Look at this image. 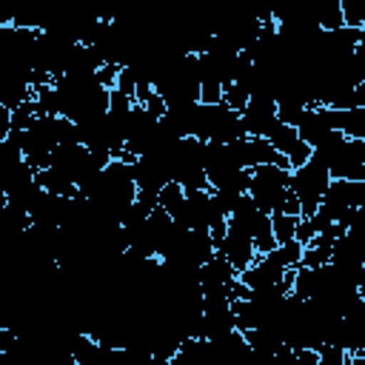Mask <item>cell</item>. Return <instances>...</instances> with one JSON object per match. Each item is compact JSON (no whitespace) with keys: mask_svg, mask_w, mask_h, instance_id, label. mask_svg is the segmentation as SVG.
<instances>
[{"mask_svg":"<svg viewBox=\"0 0 365 365\" xmlns=\"http://www.w3.org/2000/svg\"><path fill=\"white\" fill-rule=\"evenodd\" d=\"M291 171L294 168H282L274 163H259L251 168V185L248 194L254 197V202L265 211V214H279L288 197V185H291Z\"/></svg>","mask_w":365,"mask_h":365,"instance_id":"1","label":"cell"},{"mask_svg":"<svg viewBox=\"0 0 365 365\" xmlns=\"http://www.w3.org/2000/svg\"><path fill=\"white\" fill-rule=\"evenodd\" d=\"M328 182H331V168L317 154H311V160L305 165L291 171V191L302 202V217H311L319 208V202L328 191Z\"/></svg>","mask_w":365,"mask_h":365,"instance_id":"2","label":"cell"},{"mask_svg":"<svg viewBox=\"0 0 365 365\" xmlns=\"http://www.w3.org/2000/svg\"><path fill=\"white\" fill-rule=\"evenodd\" d=\"M217 254H222L237 271H245L259 254H257V245H254V237L248 234V228H242L237 220L228 217V231L225 237L217 242Z\"/></svg>","mask_w":365,"mask_h":365,"instance_id":"3","label":"cell"},{"mask_svg":"<svg viewBox=\"0 0 365 365\" xmlns=\"http://www.w3.org/2000/svg\"><path fill=\"white\" fill-rule=\"evenodd\" d=\"M265 137L274 143V148H277V151H282V154L288 157L291 168H299V165H305V163L311 160V154H314V145H311V143H305V140L299 137L297 125H288V123H277V125H274V128H271Z\"/></svg>","mask_w":365,"mask_h":365,"instance_id":"4","label":"cell"},{"mask_svg":"<svg viewBox=\"0 0 365 365\" xmlns=\"http://www.w3.org/2000/svg\"><path fill=\"white\" fill-rule=\"evenodd\" d=\"M242 117V125H245V134L248 137H265L277 123V100L274 97H251L248 106L240 111Z\"/></svg>","mask_w":365,"mask_h":365,"instance_id":"5","label":"cell"},{"mask_svg":"<svg viewBox=\"0 0 365 365\" xmlns=\"http://www.w3.org/2000/svg\"><path fill=\"white\" fill-rule=\"evenodd\" d=\"M37 182H40L46 191L60 194V197H77V194H80V188H77L74 177H71V174H66V171H60V168H54V165H48V168H43V171H37Z\"/></svg>","mask_w":365,"mask_h":365,"instance_id":"6","label":"cell"},{"mask_svg":"<svg viewBox=\"0 0 365 365\" xmlns=\"http://www.w3.org/2000/svg\"><path fill=\"white\" fill-rule=\"evenodd\" d=\"M319 291H322V274H319V268L299 265L297 274H294L291 294H297L299 299H314V297H319Z\"/></svg>","mask_w":365,"mask_h":365,"instance_id":"7","label":"cell"},{"mask_svg":"<svg viewBox=\"0 0 365 365\" xmlns=\"http://www.w3.org/2000/svg\"><path fill=\"white\" fill-rule=\"evenodd\" d=\"M331 251H334V240L328 234H317L311 242L302 245V265L319 268V265L331 262Z\"/></svg>","mask_w":365,"mask_h":365,"instance_id":"8","label":"cell"},{"mask_svg":"<svg viewBox=\"0 0 365 365\" xmlns=\"http://www.w3.org/2000/svg\"><path fill=\"white\" fill-rule=\"evenodd\" d=\"M265 259H271L279 268H299L302 265V242L299 240H288V242H277V248H271L268 254H262Z\"/></svg>","mask_w":365,"mask_h":365,"instance_id":"9","label":"cell"},{"mask_svg":"<svg viewBox=\"0 0 365 365\" xmlns=\"http://www.w3.org/2000/svg\"><path fill=\"white\" fill-rule=\"evenodd\" d=\"M157 202L168 211V214H174L182 202H185V188L177 182V180H168L163 188H160V194H157Z\"/></svg>","mask_w":365,"mask_h":365,"instance_id":"10","label":"cell"},{"mask_svg":"<svg viewBox=\"0 0 365 365\" xmlns=\"http://www.w3.org/2000/svg\"><path fill=\"white\" fill-rule=\"evenodd\" d=\"M271 225H274V237H277V242H288V240H297L299 217L279 211V214H271Z\"/></svg>","mask_w":365,"mask_h":365,"instance_id":"11","label":"cell"},{"mask_svg":"<svg viewBox=\"0 0 365 365\" xmlns=\"http://www.w3.org/2000/svg\"><path fill=\"white\" fill-rule=\"evenodd\" d=\"M37 117H40V111H37V103H34V97H31V100L20 103L17 108H11V128L26 131V128H31V125H34V120H37Z\"/></svg>","mask_w":365,"mask_h":365,"instance_id":"12","label":"cell"},{"mask_svg":"<svg viewBox=\"0 0 365 365\" xmlns=\"http://www.w3.org/2000/svg\"><path fill=\"white\" fill-rule=\"evenodd\" d=\"M248 100H251L248 88H245V86H240L237 80H231V83H225V86H222V103H225L228 108L242 111V108L248 106Z\"/></svg>","mask_w":365,"mask_h":365,"instance_id":"13","label":"cell"},{"mask_svg":"<svg viewBox=\"0 0 365 365\" xmlns=\"http://www.w3.org/2000/svg\"><path fill=\"white\" fill-rule=\"evenodd\" d=\"M351 362V354L336 345V342H322L319 345V365H348Z\"/></svg>","mask_w":365,"mask_h":365,"instance_id":"14","label":"cell"},{"mask_svg":"<svg viewBox=\"0 0 365 365\" xmlns=\"http://www.w3.org/2000/svg\"><path fill=\"white\" fill-rule=\"evenodd\" d=\"M339 3H342L345 26L362 29V26H365V0H339Z\"/></svg>","mask_w":365,"mask_h":365,"instance_id":"15","label":"cell"},{"mask_svg":"<svg viewBox=\"0 0 365 365\" xmlns=\"http://www.w3.org/2000/svg\"><path fill=\"white\" fill-rule=\"evenodd\" d=\"M140 106H145V111H148V114H154L157 120H163V117L168 114V103H165V97H163L157 88H154V91H151Z\"/></svg>","mask_w":365,"mask_h":365,"instance_id":"16","label":"cell"},{"mask_svg":"<svg viewBox=\"0 0 365 365\" xmlns=\"http://www.w3.org/2000/svg\"><path fill=\"white\" fill-rule=\"evenodd\" d=\"M117 74H120V66L117 63H103L97 68V83H103L106 88H114L117 86Z\"/></svg>","mask_w":365,"mask_h":365,"instance_id":"17","label":"cell"},{"mask_svg":"<svg viewBox=\"0 0 365 365\" xmlns=\"http://www.w3.org/2000/svg\"><path fill=\"white\" fill-rule=\"evenodd\" d=\"M314 237H317V228H314L311 217H299V225H297V240L305 245V242H311Z\"/></svg>","mask_w":365,"mask_h":365,"instance_id":"18","label":"cell"}]
</instances>
